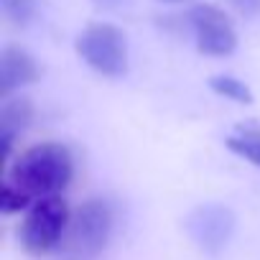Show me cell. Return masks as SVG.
<instances>
[{
  "instance_id": "obj_1",
  "label": "cell",
  "mask_w": 260,
  "mask_h": 260,
  "mask_svg": "<svg viewBox=\"0 0 260 260\" xmlns=\"http://www.w3.org/2000/svg\"><path fill=\"white\" fill-rule=\"evenodd\" d=\"M74 179V158L64 143H36L16 156L6 169V181L21 189L31 202L61 197Z\"/></svg>"
},
{
  "instance_id": "obj_2",
  "label": "cell",
  "mask_w": 260,
  "mask_h": 260,
  "mask_svg": "<svg viewBox=\"0 0 260 260\" xmlns=\"http://www.w3.org/2000/svg\"><path fill=\"white\" fill-rule=\"evenodd\" d=\"M115 230V209L102 197L84 199L74 212L61 242V255L67 260H94L110 242Z\"/></svg>"
},
{
  "instance_id": "obj_3",
  "label": "cell",
  "mask_w": 260,
  "mask_h": 260,
  "mask_svg": "<svg viewBox=\"0 0 260 260\" xmlns=\"http://www.w3.org/2000/svg\"><path fill=\"white\" fill-rule=\"evenodd\" d=\"M72 222V209L64 197H46L36 199L18 230V240L28 255H49L51 250L61 247L67 230Z\"/></svg>"
},
{
  "instance_id": "obj_4",
  "label": "cell",
  "mask_w": 260,
  "mask_h": 260,
  "mask_svg": "<svg viewBox=\"0 0 260 260\" xmlns=\"http://www.w3.org/2000/svg\"><path fill=\"white\" fill-rule=\"evenodd\" d=\"M74 49L79 59L97 74L107 79L125 77L127 64H130V51H127V36L122 28L112 23H89L74 41Z\"/></svg>"
},
{
  "instance_id": "obj_5",
  "label": "cell",
  "mask_w": 260,
  "mask_h": 260,
  "mask_svg": "<svg viewBox=\"0 0 260 260\" xmlns=\"http://www.w3.org/2000/svg\"><path fill=\"white\" fill-rule=\"evenodd\" d=\"M194 39H197V49L204 56H230L237 49V31L232 26V18L212 6V3H199L186 13Z\"/></svg>"
},
{
  "instance_id": "obj_6",
  "label": "cell",
  "mask_w": 260,
  "mask_h": 260,
  "mask_svg": "<svg viewBox=\"0 0 260 260\" xmlns=\"http://www.w3.org/2000/svg\"><path fill=\"white\" fill-rule=\"evenodd\" d=\"M186 230L191 235V240L199 245V250L217 255L219 250L227 247L232 232H235V214L230 207L209 202L197 207L189 219H186Z\"/></svg>"
},
{
  "instance_id": "obj_7",
  "label": "cell",
  "mask_w": 260,
  "mask_h": 260,
  "mask_svg": "<svg viewBox=\"0 0 260 260\" xmlns=\"http://www.w3.org/2000/svg\"><path fill=\"white\" fill-rule=\"evenodd\" d=\"M41 79V67L23 46H6L0 51V97H11L18 89L36 84Z\"/></svg>"
},
{
  "instance_id": "obj_8",
  "label": "cell",
  "mask_w": 260,
  "mask_h": 260,
  "mask_svg": "<svg viewBox=\"0 0 260 260\" xmlns=\"http://www.w3.org/2000/svg\"><path fill=\"white\" fill-rule=\"evenodd\" d=\"M36 107L26 94H11L0 105V141L13 143L23 130L31 125Z\"/></svg>"
},
{
  "instance_id": "obj_9",
  "label": "cell",
  "mask_w": 260,
  "mask_h": 260,
  "mask_svg": "<svg viewBox=\"0 0 260 260\" xmlns=\"http://www.w3.org/2000/svg\"><path fill=\"white\" fill-rule=\"evenodd\" d=\"M224 146L235 156H240L247 164L260 169V127H240L237 133H232L224 141Z\"/></svg>"
},
{
  "instance_id": "obj_10",
  "label": "cell",
  "mask_w": 260,
  "mask_h": 260,
  "mask_svg": "<svg viewBox=\"0 0 260 260\" xmlns=\"http://www.w3.org/2000/svg\"><path fill=\"white\" fill-rule=\"evenodd\" d=\"M209 89L214 94L224 97V100L237 102V105H252V100H255L252 97V89L245 82H240V79H235L230 74H214V77H209Z\"/></svg>"
},
{
  "instance_id": "obj_11",
  "label": "cell",
  "mask_w": 260,
  "mask_h": 260,
  "mask_svg": "<svg viewBox=\"0 0 260 260\" xmlns=\"http://www.w3.org/2000/svg\"><path fill=\"white\" fill-rule=\"evenodd\" d=\"M0 11L11 26L26 28L39 16V0H0Z\"/></svg>"
},
{
  "instance_id": "obj_12",
  "label": "cell",
  "mask_w": 260,
  "mask_h": 260,
  "mask_svg": "<svg viewBox=\"0 0 260 260\" xmlns=\"http://www.w3.org/2000/svg\"><path fill=\"white\" fill-rule=\"evenodd\" d=\"M31 204H34V202H31L21 189H16L13 184L3 181V189H0V212H3V214L23 212V209H28Z\"/></svg>"
},
{
  "instance_id": "obj_13",
  "label": "cell",
  "mask_w": 260,
  "mask_h": 260,
  "mask_svg": "<svg viewBox=\"0 0 260 260\" xmlns=\"http://www.w3.org/2000/svg\"><path fill=\"white\" fill-rule=\"evenodd\" d=\"M227 3L242 16H255L260 11V0H227Z\"/></svg>"
},
{
  "instance_id": "obj_14",
  "label": "cell",
  "mask_w": 260,
  "mask_h": 260,
  "mask_svg": "<svg viewBox=\"0 0 260 260\" xmlns=\"http://www.w3.org/2000/svg\"><path fill=\"white\" fill-rule=\"evenodd\" d=\"M92 3H94L97 8H102V11H115L117 6L125 3V0H92Z\"/></svg>"
},
{
  "instance_id": "obj_15",
  "label": "cell",
  "mask_w": 260,
  "mask_h": 260,
  "mask_svg": "<svg viewBox=\"0 0 260 260\" xmlns=\"http://www.w3.org/2000/svg\"><path fill=\"white\" fill-rule=\"evenodd\" d=\"M161 3H189V0H161Z\"/></svg>"
}]
</instances>
